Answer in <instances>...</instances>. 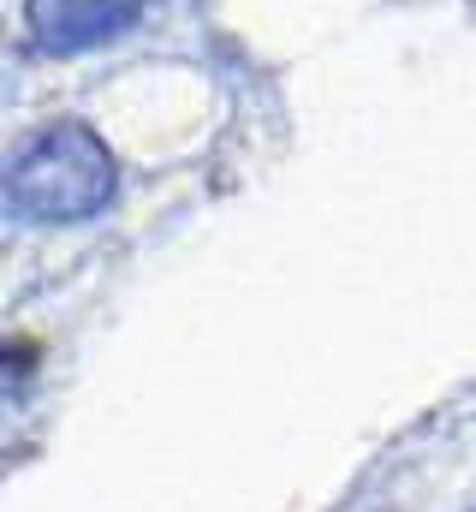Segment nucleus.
I'll list each match as a JSON object with an SVG mask.
<instances>
[{"label": "nucleus", "instance_id": "nucleus-1", "mask_svg": "<svg viewBox=\"0 0 476 512\" xmlns=\"http://www.w3.org/2000/svg\"><path fill=\"white\" fill-rule=\"evenodd\" d=\"M114 191H119L114 149L84 120L42 126L0 167V209L12 221H48V227L96 221L114 203Z\"/></svg>", "mask_w": 476, "mask_h": 512}, {"label": "nucleus", "instance_id": "nucleus-2", "mask_svg": "<svg viewBox=\"0 0 476 512\" xmlns=\"http://www.w3.org/2000/svg\"><path fill=\"white\" fill-rule=\"evenodd\" d=\"M143 18V0H24V24L42 54H84L125 36Z\"/></svg>", "mask_w": 476, "mask_h": 512}]
</instances>
